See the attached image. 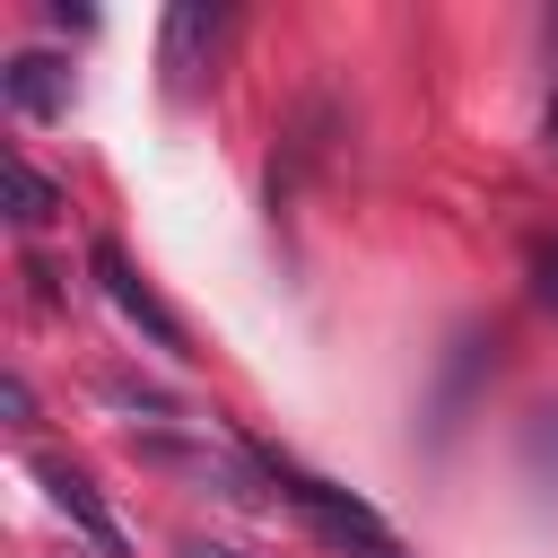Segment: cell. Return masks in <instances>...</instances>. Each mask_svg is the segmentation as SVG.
I'll return each instance as SVG.
<instances>
[{
  "mask_svg": "<svg viewBox=\"0 0 558 558\" xmlns=\"http://www.w3.org/2000/svg\"><path fill=\"white\" fill-rule=\"evenodd\" d=\"M253 462H262V480L296 506V523L331 549V558H410V541L366 506V497H349L340 480H323V471H305L296 453H279V445H253Z\"/></svg>",
  "mask_w": 558,
  "mask_h": 558,
  "instance_id": "2",
  "label": "cell"
},
{
  "mask_svg": "<svg viewBox=\"0 0 558 558\" xmlns=\"http://www.w3.org/2000/svg\"><path fill=\"white\" fill-rule=\"evenodd\" d=\"M218 44H227V9L183 0V9L166 17V52H157V61H166V87H174V96H192V87H201V70L218 61Z\"/></svg>",
  "mask_w": 558,
  "mask_h": 558,
  "instance_id": "5",
  "label": "cell"
},
{
  "mask_svg": "<svg viewBox=\"0 0 558 558\" xmlns=\"http://www.w3.org/2000/svg\"><path fill=\"white\" fill-rule=\"evenodd\" d=\"M87 262H96V288L113 296V314H122V323H140V331H148L157 349L192 357V331H183V314H174V305H166V296H157V288H148L140 270H131V253H122V244H96Z\"/></svg>",
  "mask_w": 558,
  "mask_h": 558,
  "instance_id": "3",
  "label": "cell"
},
{
  "mask_svg": "<svg viewBox=\"0 0 558 558\" xmlns=\"http://www.w3.org/2000/svg\"><path fill=\"white\" fill-rule=\"evenodd\" d=\"M122 410H148V418H131V453L140 462H157V471H174V480H192V488H209V497H253V480H262V462H253V445H218L201 418H183V410H166L157 392H131V384H105Z\"/></svg>",
  "mask_w": 558,
  "mask_h": 558,
  "instance_id": "1",
  "label": "cell"
},
{
  "mask_svg": "<svg viewBox=\"0 0 558 558\" xmlns=\"http://www.w3.org/2000/svg\"><path fill=\"white\" fill-rule=\"evenodd\" d=\"M35 480H44V497H52V514L96 549V558H131V541H122V523H113V506L96 497V480L78 471V462H61V453H35Z\"/></svg>",
  "mask_w": 558,
  "mask_h": 558,
  "instance_id": "4",
  "label": "cell"
},
{
  "mask_svg": "<svg viewBox=\"0 0 558 558\" xmlns=\"http://www.w3.org/2000/svg\"><path fill=\"white\" fill-rule=\"evenodd\" d=\"M532 288H541V305H558V244H541V279Z\"/></svg>",
  "mask_w": 558,
  "mask_h": 558,
  "instance_id": "9",
  "label": "cell"
},
{
  "mask_svg": "<svg viewBox=\"0 0 558 558\" xmlns=\"http://www.w3.org/2000/svg\"><path fill=\"white\" fill-rule=\"evenodd\" d=\"M0 183H9V218H17V227H52V209H61L52 174H35L26 157H9V166H0Z\"/></svg>",
  "mask_w": 558,
  "mask_h": 558,
  "instance_id": "7",
  "label": "cell"
},
{
  "mask_svg": "<svg viewBox=\"0 0 558 558\" xmlns=\"http://www.w3.org/2000/svg\"><path fill=\"white\" fill-rule=\"evenodd\" d=\"M0 87H9V105H17L26 122L70 113V61H52V52H17V61L0 70Z\"/></svg>",
  "mask_w": 558,
  "mask_h": 558,
  "instance_id": "6",
  "label": "cell"
},
{
  "mask_svg": "<svg viewBox=\"0 0 558 558\" xmlns=\"http://www.w3.org/2000/svg\"><path fill=\"white\" fill-rule=\"evenodd\" d=\"M174 558H253V549H235V541H174Z\"/></svg>",
  "mask_w": 558,
  "mask_h": 558,
  "instance_id": "8",
  "label": "cell"
}]
</instances>
